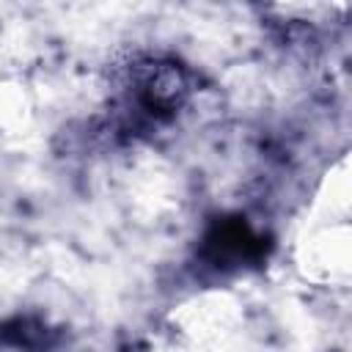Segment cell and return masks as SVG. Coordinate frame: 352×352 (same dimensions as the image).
Masks as SVG:
<instances>
[{"mask_svg": "<svg viewBox=\"0 0 352 352\" xmlns=\"http://www.w3.org/2000/svg\"><path fill=\"white\" fill-rule=\"evenodd\" d=\"M258 248V236L253 234V228L239 220V217H228L220 220L209 234H206V256L212 258V264L217 267H236L248 258H253Z\"/></svg>", "mask_w": 352, "mask_h": 352, "instance_id": "obj_1", "label": "cell"}]
</instances>
